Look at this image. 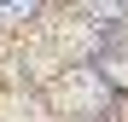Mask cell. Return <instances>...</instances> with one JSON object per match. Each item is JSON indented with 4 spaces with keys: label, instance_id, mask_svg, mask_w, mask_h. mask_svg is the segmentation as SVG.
Masks as SVG:
<instances>
[{
    "label": "cell",
    "instance_id": "obj_1",
    "mask_svg": "<svg viewBox=\"0 0 128 122\" xmlns=\"http://www.w3.org/2000/svg\"><path fill=\"white\" fill-rule=\"evenodd\" d=\"M52 99H58V111L93 116V111H105V81H99L93 70H64L58 87H52Z\"/></svg>",
    "mask_w": 128,
    "mask_h": 122
},
{
    "label": "cell",
    "instance_id": "obj_2",
    "mask_svg": "<svg viewBox=\"0 0 128 122\" xmlns=\"http://www.w3.org/2000/svg\"><path fill=\"white\" fill-rule=\"evenodd\" d=\"M24 17H29L24 0H6V6H0V23H24Z\"/></svg>",
    "mask_w": 128,
    "mask_h": 122
},
{
    "label": "cell",
    "instance_id": "obj_3",
    "mask_svg": "<svg viewBox=\"0 0 128 122\" xmlns=\"http://www.w3.org/2000/svg\"><path fill=\"white\" fill-rule=\"evenodd\" d=\"M105 70H111L116 81H128V47H122V52H111V58H105Z\"/></svg>",
    "mask_w": 128,
    "mask_h": 122
}]
</instances>
